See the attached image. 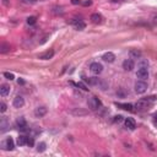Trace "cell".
Returning <instances> with one entry per match:
<instances>
[{
	"label": "cell",
	"instance_id": "3",
	"mask_svg": "<svg viewBox=\"0 0 157 157\" xmlns=\"http://www.w3.org/2000/svg\"><path fill=\"white\" fill-rule=\"evenodd\" d=\"M134 88H135L136 93H144V92H146V90H147V84L144 80L136 81L135 85H134Z\"/></svg>",
	"mask_w": 157,
	"mask_h": 157
},
{
	"label": "cell",
	"instance_id": "15",
	"mask_svg": "<svg viewBox=\"0 0 157 157\" xmlns=\"http://www.w3.org/2000/svg\"><path fill=\"white\" fill-rule=\"evenodd\" d=\"M102 59H103L104 61H107V63H113V61L115 60V55H114L112 52H107V53L103 54Z\"/></svg>",
	"mask_w": 157,
	"mask_h": 157
},
{
	"label": "cell",
	"instance_id": "23",
	"mask_svg": "<svg viewBox=\"0 0 157 157\" xmlns=\"http://www.w3.org/2000/svg\"><path fill=\"white\" fill-rule=\"evenodd\" d=\"M52 12L55 14V15H63V14H64V10H63L61 6H54L53 10H52Z\"/></svg>",
	"mask_w": 157,
	"mask_h": 157
},
{
	"label": "cell",
	"instance_id": "36",
	"mask_svg": "<svg viewBox=\"0 0 157 157\" xmlns=\"http://www.w3.org/2000/svg\"><path fill=\"white\" fill-rule=\"evenodd\" d=\"M17 82H19V85H20V84H21V85H23V84H25V81H23V80H21V79H19V81H17Z\"/></svg>",
	"mask_w": 157,
	"mask_h": 157
},
{
	"label": "cell",
	"instance_id": "34",
	"mask_svg": "<svg viewBox=\"0 0 157 157\" xmlns=\"http://www.w3.org/2000/svg\"><path fill=\"white\" fill-rule=\"evenodd\" d=\"M71 3H72L74 5H77V4H80L81 1H80V0H71Z\"/></svg>",
	"mask_w": 157,
	"mask_h": 157
},
{
	"label": "cell",
	"instance_id": "22",
	"mask_svg": "<svg viewBox=\"0 0 157 157\" xmlns=\"http://www.w3.org/2000/svg\"><path fill=\"white\" fill-rule=\"evenodd\" d=\"M72 115H86L87 114V112L86 111H84V109H81V108H74L71 112H70Z\"/></svg>",
	"mask_w": 157,
	"mask_h": 157
},
{
	"label": "cell",
	"instance_id": "7",
	"mask_svg": "<svg viewBox=\"0 0 157 157\" xmlns=\"http://www.w3.org/2000/svg\"><path fill=\"white\" fill-rule=\"evenodd\" d=\"M16 125H17V128L21 130V131H27V123H26V119H25L23 117H20L16 119Z\"/></svg>",
	"mask_w": 157,
	"mask_h": 157
},
{
	"label": "cell",
	"instance_id": "25",
	"mask_svg": "<svg viewBox=\"0 0 157 157\" xmlns=\"http://www.w3.org/2000/svg\"><path fill=\"white\" fill-rule=\"evenodd\" d=\"M70 84H72L74 86H76V87H80V88H82L84 91H88L87 86H86V85H84V84H82V82H77V84H74V82H70Z\"/></svg>",
	"mask_w": 157,
	"mask_h": 157
},
{
	"label": "cell",
	"instance_id": "24",
	"mask_svg": "<svg viewBox=\"0 0 157 157\" xmlns=\"http://www.w3.org/2000/svg\"><path fill=\"white\" fill-rule=\"evenodd\" d=\"M46 147H47L46 143H39V144H37V151L38 152H44L46 151Z\"/></svg>",
	"mask_w": 157,
	"mask_h": 157
},
{
	"label": "cell",
	"instance_id": "33",
	"mask_svg": "<svg viewBox=\"0 0 157 157\" xmlns=\"http://www.w3.org/2000/svg\"><path fill=\"white\" fill-rule=\"evenodd\" d=\"M23 3H26V4H33V3H36L37 0H22Z\"/></svg>",
	"mask_w": 157,
	"mask_h": 157
},
{
	"label": "cell",
	"instance_id": "9",
	"mask_svg": "<svg viewBox=\"0 0 157 157\" xmlns=\"http://www.w3.org/2000/svg\"><path fill=\"white\" fill-rule=\"evenodd\" d=\"M123 69L127 71H131L134 69V61L133 59H125L123 61Z\"/></svg>",
	"mask_w": 157,
	"mask_h": 157
},
{
	"label": "cell",
	"instance_id": "28",
	"mask_svg": "<svg viewBox=\"0 0 157 157\" xmlns=\"http://www.w3.org/2000/svg\"><path fill=\"white\" fill-rule=\"evenodd\" d=\"M122 120H123V117H122V115H115L114 119H113L114 123H120Z\"/></svg>",
	"mask_w": 157,
	"mask_h": 157
},
{
	"label": "cell",
	"instance_id": "16",
	"mask_svg": "<svg viewBox=\"0 0 157 157\" xmlns=\"http://www.w3.org/2000/svg\"><path fill=\"white\" fill-rule=\"evenodd\" d=\"M125 127L129 129V130H134L135 128H136V123H135V120L133 119V118H125Z\"/></svg>",
	"mask_w": 157,
	"mask_h": 157
},
{
	"label": "cell",
	"instance_id": "17",
	"mask_svg": "<svg viewBox=\"0 0 157 157\" xmlns=\"http://www.w3.org/2000/svg\"><path fill=\"white\" fill-rule=\"evenodd\" d=\"M91 21H92L93 23H96V25H100V23H102V21H103V17H102V15L101 14H92L91 15Z\"/></svg>",
	"mask_w": 157,
	"mask_h": 157
},
{
	"label": "cell",
	"instance_id": "18",
	"mask_svg": "<svg viewBox=\"0 0 157 157\" xmlns=\"http://www.w3.org/2000/svg\"><path fill=\"white\" fill-rule=\"evenodd\" d=\"M129 54H130L131 59H140V58H141V55H143V53L140 52L139 49H131V51L129 52Z\"/></svg>",
	"mask_w": 157,
	"mask_h": 157
},
{
	"label": "cell",
	"instance_id": "31",
	"mask_svg": "<svg viewBox=\"0 0 157 157\" xmlns=\"http://www.w3.org/2000/svg\"><path fill=\"white\" fill-rule=\"evenodd\" d=\"M152 123H153V125L157 128V113L153 115V118H152Z\"/></svg>",
	"mask_w": 157,
	"mask_h": 157
},
{
	"label": "cell",
	"instance_id": "8",
	"mask_svg": "<svg viewBox=\"0 0 157 157\" xmlns=\"http://www.w3.org/2000/svg\"><path fill=\"white\" fill-rule=\"evenodd\" d=\"M12 104H14L15 108H21V107H23V104H25L23 97H22V96H16V97L14 98Z\"/></svg>",
	"mask_w": 157,
	"mask_h": 157
},
{
	"label": "cell",
	"instance_id": "26",
	"mask_svg": "<svg viewBox=\"0 0 157 157\" xmlns=\"http://www.w3.org/2000/svg\"><path fill=\"white\" fill-rule=\"evenodd\" d=\"M4 77H6L7 80H10V81H12L14 79H15V75H14V74L12 72H4Z\"/></svg>",
	"mask_w": 157,
	"mask_h": 157
},
{
	"label": "cell",
	"instance_id": "35",
	"mask_svg": "<svg viewBox=\"0 0 157 157\" xmlns=\"http://www.w3.org/2000/svg\"><path fill=\"white\" fill-rule=\"evenodd\" d=\"M3 3H4V5H9V0H3Z\"/></svg>",
	"mask_w": 157,
	"mask_h": 157
},
{
	"label": "cell",
	"instance_id": "19",
	"mask_svg": "<svg viewBox=\"0 0 157 157\" xmlns=\"http://www.w3.org/2000/svg\"><path fill=\"white\" fill-rule=\"evenodd\" d=\"M27 141H28V136H26V135H20L17 137V145H20V146L27 145Z\"/></svg>",
	"mask_w": 157,
	"mask_h": 157
},
{
	"label": "cell",
	"instance_id": "2",
	"mask_svg": "<svg viewBox=\"0 0 157 157\" xmlns=\"http://www.w3.org/2000/svg\"><path fill=\"white\" fill-rule=\"evenodd\" d=\"M87 104H88V108H90L91 111H97V109L101 108L102 102L98 100L97 97H91V98H88Z\"/></svg>",
	"mask_w": 157,
	"mask_h": 157
},
{
	"label": "cell",
	"instance_id": "20",
	"mask_svg": "<svg viewBox=\"0 0 157 157\" xmlns=\"http://www.w3.org/2000/svg\"><path fill=\"white\" fill-rule=\"evenodd\" d=\"M10 93V86L7 85H1V87H0V95H1L3 97L7 96Z\"/></svg>",
	"mask_w": 157,
	"mask_h": 157
},
{
	"label": "cell",
	"instance_id": "29",
	"mask_svg": "<svg viewBox=\"0 0 157 157\" xmlns=\"http://www.w3.org/2000/svg\"><path fill=\"white\" fill-rule=\"evenodd\" d=\"M5 111H6V104L4 102H1V103H0V112L4 113Z\"/></svg>",
	"mask_w": 157,
	"mask_h": 157
},
{
	"label": "cell",
	"instance_id": "27",
	"mask_svg": "<svg viewBox=\"0 0 157 157\" xmlns=\"http://www.w3.org/2000/svg\"><path fill=\"white\" fill-rule=\"evenodd\" d=\"M37 22V19L35 17V16H30V17L27 19V23L28 25H35Z\"/></svg>",
	"mask_w": 157,
	"mask_h": 157
},
{
	"label": "cell",
	"instance_id": "10",
	"mask_svg": "<svg viewBox=\"0 0 157 157\" xmlns=\"http://www.w3.org/2000/svg\"><path fill=\"white\" fill-rule=\"evenodd\" d=\"M114 104L117 106V107H119V108L124 109V111H129V112H133L134 111V106L130 104V103H118V102H115Z\"/></svg>",
	"mask_w": 157,
	"mask_h": 157
},
{
	"label": "cell",
	"instance_id": "30",
	"mask_svg": "<svg viewBox=\"0 0 157 157\" xmlns=\"http://www.w3.org/2000/svg\"><path fill=\"white\" fill-rule=\"evenodd\" d=\"M27 145L30 146V147H32L35 145V140H33V137H28V141H27Z\"/></svg>",
	"mask_w": 157,
	"mask_h": 157
},
{
	"label": "cell",
	"instance_id": "5",
	"mask_svg": "<svg viewBox=\"0 0 157 157\" xmlns=\"http://www.w3.org/2000/svg\"><path fill=\"white\" fill-rule=\"evenodd\" d=\"M136 76H137V79L144 80V81H145V80L148 77V71H147V68L140 67V68H139V70L136 71Z\"/></svg>",
	"mask_w": 157,
	"mask_h": 157
},
{
	"label": "cell",
	"instance_id": "13",
	"mask_svg": "<svg viewBox=\"0 0 157 157\" xmlns=\"http://www.w3.org/2000/svg\"><path fill=\"white\" fill-rule=\"evenodd\" d=\"M72 25H74V27H75V30H77V31H82L86 27V23L84 21H81V20H74Z\"/></svg>",
	"mask_w": 157,
	"mask_h": 157
},
{
	"label": "cell",
	"instance_id": "1",
	"mask_svg": "<svg viewBox=\"0 0 157 157\" xmlns=\"http://www.w3.org/2000/svg\"><path fill=\"white\" fill-rule=\"evenodd\" d=\"M156 96H150V97H144L141 98V100H139L136 103H135V108L137 111H145L147 109L148 107H150L152 104V102L156 101Z\"/></svg>",
	"mask_w": 157,
	"mask_h": 157
},
{
	"label": "cell",
	"instance_id": "6",
	"mask_svg": "<svg viewBox=\"0 0 157 157\" xmlns=\"http://www.w3.org/2000/svg\"><path fill=\"white\" fill-rule=\"evenodd\" d=\"M90 70L92 71V72L95 74V75H98V74H101V72H102L103 67H102V64L95 61V63H92V64L90 65Z\"/></svg>",
	"mask_w": 157,
	"mask_h": 157
},
{
	"label": "cell",
	"instance_id": "32",
	"mask_svg": "<svg viewBox=\"0 0 157 157\" xmlns=\"http://www.w3.org/2000/svg\"><path fill=\"white\" fill-rule=\"evenodd\" d=\"M82 4H84V6H90V5H92V1H91V0H86V1H84Z\"/></svg>",
	"mask_w": 157,
	"mask_h": 157
},
{
	"label": "cell",
	"instance_id": "14",
	"mask_svg": "<svg viewBox=\"0 0 157 157\" xmlns=\"http://www.w3.org/2000/svg\"><path fill=\"white\" fill-rule=\"evenodd\" d=\"M53 55H54V51H53V49H49V51H47L46 53L39 55V59H42V60H49V59H52V58H53Z\"/></svg>",
	"mask_w": 157,
	"mask_h": 157
},
{
	"label": "cell",
	"instance_id": "4",
	"mask_svg": "<svg viewBox=\"0 0 157 157\" xmlns=\"http://www.w3.org/2000/svg\"><path fill=\"white\" fill-rule=\"evenodd\" d=\"M1 148L3 150H6V151H12L15 148V143L11 137H6L4 141L1 143Z\"/></svg>",
	"mask_w": 157,
	"mask_h": 157
},
{
	"label": "cell",
	"instance_id": "11",
	"mask_svg": "<svg viewBox=\"0 0 157 157\" xmlns=\"http://www.w3.org/2000/svg\"><path fill=\"white\" fill-rule=\"evenodd\" d=\"M46 114H47V108H46V107H37V108L35 109L36 118H42V117H44Z\"/></svg>",
	"mask_w": 157,
	"mask_h": 157
},
{
	"label": "cell",
	"instance_id": "12",
	"mask_svg": "<svg viewBox=\"0 0 157 157\" xmlns=\"http://www.w3.org/2000/svg\"><path fill=\"white\" fill-rule=\"evenodd\" d=\"M9 128H10L9 120H7L6 118H1V120H0V131H1V133H5Z\"/></svg>",
	"mask_w": 157,
	"mask_h": 157
},
{
	"label": "cell",
	"instance_id": "21",
	"mask_svg": "<svg viewBox=\"0 0 157 157\" xmlns=\"http://www.w3.org/2000/svg\"><path fill=\"white\" fill-rule=\"evenodd\" d=\"M10 49H11L10 44H7V43H1V44H0V53H1V54H5L7 52H10Z\"/></svg>",
	"mask_w": 157,
	"mask_h": 157
}]
</instances>
